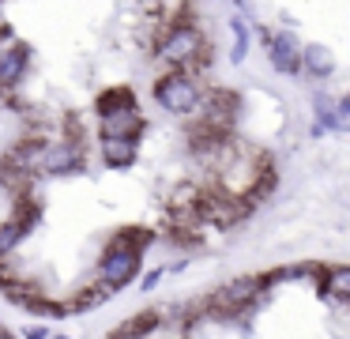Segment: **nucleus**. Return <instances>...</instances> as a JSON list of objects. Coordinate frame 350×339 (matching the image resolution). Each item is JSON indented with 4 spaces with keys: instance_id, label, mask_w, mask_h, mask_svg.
<instances>
[{
    "instance_id": "9b49d317",
    "label": "nucleus",
    "mask_w": 350,
    "mask_h": 339,
    "mask_svg": "<svg viewBox=\"0 0 350 339\" xmlns=\"http://www.w3.org/2000/svg\"><path fill=\"white\" fill-rule=\"evenodd\" d=\"M132 102H139L136 98V90L132 87H109V90H98V98H94V110L98 113H109V110H121V105H132Z\"/></svg>"
},
{
    "instance_id": "423d86ee",
    "label": "nucleus",
    "mask_w": 350,
    "mask_h": 339,
    "mask_svg": "<svg viewBox=\"0 0 350 339\" xmlns=\"http://www.w3.org/2000/svg\"><path fill=\"white\" fill-rule=\"evenodd\" d=\"M98 128H102V136H124V140H139V136H144V128H147V121H144L139 102H132V105H121V110L98 113Z\"/></svg>"
},
{
    "instance_id": "f257e3e1",
    "label": "nucleus",
    "mask_w": 350,
    "mask_h": 339,
    "mask_svg": "<svg viewBox=\"0 0 350 339\" xmlns=\"http://www.w3.org/2000/svg\"><path fill=\"white\" fill-rule=\"evenodd\" d=\"M151 245V230H139V226H124L113 234V241L106 245V253L98 256V279L109 290H121L144 268V253Z\"/></svg>"
},
{
    "instance_id": "f3484780",
    "label": "nucleus",
    "mask_w": 350,
    "mask_h": 339,
    "mask_svg": "<svg viewBox=\"0 0 350 339\" xmlns=\"http://www.w3.org/2000/svg\"><path fill=\"white\" fill-rule=\"evenodd\" d=\"M8 336H12V331H8V328H0V339H8Z\"/></svg>"
},
{
    "instance_id": "2eb2a0df",
    "label": "nucleus",
    "mask_w": 350,
    "mask_h": 339,
    "mask_svg": "<svg viewBox=\"0 0 350 339\" xmlns=\"http://www.w3.org/2000/svg\"><path fill=\"white\" fill-rule=\"evenodd\" d=\"M162 275H166V268H151L144 279H139V290H154V286L162 283Z\"/></svg>"
},
{
    "instance_id": "f8f14e48",
    "label": "nucleus",
    "mask_w": 350,
    "mask_h": 339,
    "mask_svg": "<svg viewBox=\"0 0 350 339\" xmlns=\"http://www.w3.org/2000/svg\"><path fill=\"white\" fill-rule=\"evenodd\" d=\"M230 30H234L230 64H245V57H249V27H245V15H234V19H230Z\"/></svg>"
},
{
    "instance_id": "dca6fc26",
    "label": "nucleus",
    "mask_w": 350,
    "mask_h": 339,
    "mask_svg": "<svg viewBox=\"0 0 350 339\" xmlns=\"http://www.w3.org/2000/svg\"><path fill=\"white\" fill-rule=\"evenodd\" d=\"M23 336H31V339H49V328H27Z\"/></svg>"
},
{
    "instance_id": "39448f33",
    "label": "nucleus",
    "mask_w": 350,
    "mask_h": 339,
    "mask_svg": "<svg viewBox=\"0 0 350 339\" xmlns=\"http://www.w3.org/2000/svg\"><path fill=\"white\" fill-rule=\"evenodd\" d=\"M267 45V57H271L275 72L279 75H297L301 72V45H297L294 30H275V34L264 38Z\"/></svg>"
},
{
    "instance_id": "9d476101",
    "label": "nucleus",
    "mask_w": 350,
    "mask_h": 339,
    "mask_svg": "<svg viewBox=\"0 0 350 339\" xmlns=\"http://www.w3.org/2000/svg\"><path fill=\"white\" fill-rule=\"evenodd\" d=\"M301 68L305 72H312L317 79H327V75H335V53L327 49V45H305L301 49Z\"/></svg>"
},
{
    "instance_id": "f03ea898",
    "label": "nucleus",
    "mask_w": 350,
    "mask_h": 339,
    "mask_svg": "<svg viewBox=\"0 0 350 339\" xmlns=\"http://www.w3.org/2000/svg\"><path fill=\"white\" fill-rule=\"evenodd\" d=\"M200 98H204V87L185 68H174V72H166L154 83V102L166 113H174V117H192L200 110Z\"/></svg>"
},
{
    "instance_id": "7ed1b4c3",
    "label": "nucleus",
    "mask_w": 350,
    "mask_h": 339,
    "mask_svg": "<svg viewBox=\"0 0 350 339\" xmlns=\"http://www.w3.org/2000/svg\"><path fill=\"white\" fill-rule=\"evenodd\" d=\"M207 49V38L196 23L181 19V23H170V30L162 34L159 42V57L170 60V68H192L200 64V53Z\"/></svg>"
},
{
    "instance_id": "1a4fd4ad",
    "label": "nucleus",
    "mask_w": 350,
    "mask_h": 339,
    "mask_svg": "<svg viewBox=\"0 0 350 339\" xmlns=\"http://www.w3.org/2000/svg\"><path fill=\"white\" fill-rule=\"evenodd\" d=\"M312 113H317V121H312V136H327V132H339L342 128L339 113H335V98L324 95V90H317V98H312Z\"/></svg>"
},
{
    "instance_id": "6e6552de",
    "label": "nucleus",
    "mask_w": 350,
    "mask_h": 339,
    "mask_svg": "<svg viewBox=\"0 0 350 339\" xmlns=\"http://www.w3.org/2000/svg\"><path fill=\"white\" fill-rule=\"evenodd\" d=\"M139 158V140H124V136H102V162L113 170H129Z\"/></svg>"
},
{
    "instance_id": "0eeeda50",
    "label": "nucleus",
    "mask_w": 350,
    "mask_h": 339,
    "mask_svg": "<svg viewBox=\"0 0 350 339\" xmlns=\"http://www.w3.org/2000/svg\"><path fill=\"white\" fill-rule=\"evenodd\" d=\"M27 64H31V49H27L19 38L12 45H4V49H0V87L16 90L19 79H23V72H27Z\"/></svg>"
},
{
    "instance_id": "20e7f679",
    "label": "nucleus",
    "mask_w": 350,
    "mask_h": 339,
    "mask_svg": "<svg viewBox=\"0 0 350 339\" xmlns=\"http://www.w3.org/2000/svg\"><path fill=\"white\" fill-rule=\"evenodd\" d=\"M83 170V143L76 140H57L42 147L38 155V173H49V177H64V173H79Z\"/></svg>"
},
{
    "instance_id": "4468645a",
    "label": "nucleus",
    "mask_w": 350,
    "mask_h": 339,
    "mask_svg": "<svg viewBox=\"0 0 350 339\" xmlns=\"http://www.w3.org/2000/svg\"><path fill=\"white\" fill-rule=\"evenodd\" d=\"M159 316H162V309H151L147 316H136V321L121 324L117 331H121V336H136V331H139V336H147V331H159Z\"/></svg>"
},
{
    "instance_id": "ddd939ff",
    "label": "nucleus",
    "mask_w": 350,
    "mask_h": 339,
    "mask_svg": "<svg viewBox=\"0 0 350 339\" xmlns=\"http://www.w3.org/2000/svg\"><path fill=\"white\" fill-rule=\"evenodd\" d=\"M109 286L102 283V279H94V283H87V294H76V305L72 309H79V313H83V309H91V305H102V301H109Z\"/></svg>"
}]
</instances>
